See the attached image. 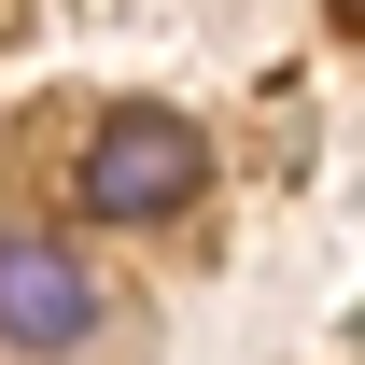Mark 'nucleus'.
<instances>
[{
  "label": "nucleus",
  "instance_id": "nucleus-1",
  "mask_svg": "<svg viewBox=\"0 0 365 365\" xmlns=\"http://www.w3.org/2000/svg\"><path fill=\"white\" fill-rule=\"evenodd\" d=\"M197 197H211V140L182 113H155V98L98 113V140H85V211L98 225H182Z\"/></svg>",
  "mask_w": 365,
  "mask_h": 365
},
{
  "label": "nucleus",
  "instance_id": "nucleus-2",
  "mask_svg": "<svg viewBox=\"0 0 365 365\" xmlns=\"http://www.w3.org/2000/svg\"><path fill=\"white\" fill-rule=\"evenodd\" d=\"M0 337L14 351H85L98 337V267L56 225H0Z\"/></svg>",
  "mask_w": 365,
  "mask_h": 365
}]
</instances>
